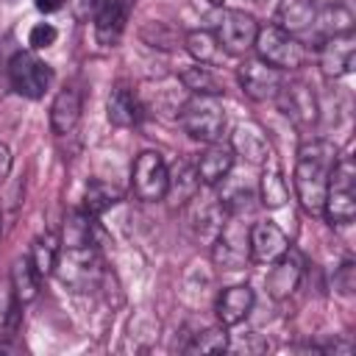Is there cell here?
<instances>
[{"label":"cell","instance_id":"obj_1","mask_svg":"<svg viewBox=\"0 0 356 356\" xmlns=\"http://www.w3.org/2000/svg\"><path fill=\"white\" fill-rule=\"evenodd\" d=\"M337 156H339V150L328 139H309L298 150L292 184H295V195H298L300 206L309 214H323V203H325V192H328V175L334 170Z\"/></svg>","mask_w":356,"mask_h":356},{"label":"cell","instance_id":"obj_2","mask_svg":"<svg viewBox=\"0 0 356 356\" xmlns=\"http://www.w3.org/2000/svg\"><path fill=\"white\" fill-rule=\"evenodd\" d=\"M323 217L331 225H348L356 217V164L350 153H339L334 161V170L328 175Z\"/></svg>","mask_w":356,"mask_h":356},{"label":"cell","instance_id":"obj_3","mask_svg":"<svg viewBox=\"0 0 356 356\" xmlns=\"http://www.w3.org/2000/svg\"><path fill=\"white\" fill-rule=\"evenodd\" d=\"M178 120H181V128H184L195 142L211 145V142H220V139H222V131H225V111H222L220 97H211V95H192V97L181 106Z\"/></svg>","mask_w":356,"mask_h":356},{"label":"cell","instance_id":"obj_4","mask_svg":"<svg viewBox=\"0 0 356 356\" xmlns=\"http://www.w3.org/2000/svg\"><path fill=\"white\" fill-rule=\"evenodd\" d=\"M253 50H256V58H261L264 64L275 67L278 72H295L303 67L306 61V47L298 36L281 31L278 25H264L259 28L256 33V42H253Z\"/></svg>","mask_w":356,"mask_h":356},{"label":"cell","instance_id":"obj_5","mask_svg":"<svg viewBox=\"0 0 356 356\" xmlns=\"http://www.w3.org/2000/svg\"><path fill=\"white\" fill-rule=\"evenodd\" d=\"M211 33L228 56H245L253 50L259 22L239 8H222L211 17Z\"/></svg>","mask_w":356,"mask_h":356},{"label":"cell","instance_id":"obj_6","mask_svg":"<svg viewBox=\"0 0 356 356\" xmlns=\"http://www.w3.org/2000/svg\"><path fill=\"white\" fill-rule=\"evenodd\" d=\"M8 83H11V89L19 97L39 100L50 89V83H53V70L36 53L19 50L8 61Z\"/></svg>","mask_w":356,"mask_h":356},{"label":"cell","instance_id":"obj_7","mask_svg":"<svg viewBox=\"0 0 356 356\" xmlns=\"http://www.w3.org/2000/svg\"><path fill=\"white\" fill-rule=\"evenodd\" d=\"M167 164L161 159L159 150H142L134 159V170H131V189L139 200L145 203H156L167 197Z\"/></svg>","mask_w":356,"mask_h":356},{"label":"cell","instance_id":"obj_8","mask_svg":"<svg viewBox=\"0 0 356 356\" xmlns=\"http://www.w3.org/2000/svg\"><path fill=\"white\" fill-rule=\"evenodd\" d=\"M250 225L239 220L222 222L217 236L211 239V261L220 270H242L250 261V239H248Z\"/></svg>","mask_w":356,"mask_h":356},{"label":"cell","instance_id":"obj_9","mask_svg":"<svg viewBox=\"0 0 356 356\" xmlns=\"http://www.w3.org/2000/svg\"><path fill=\"white\" fill-rule=\"evenodd\" d=\"M273 100L278 103L281 114L289 122H295L298 128H312L317 122V117H320L317 95L303 81H281V86H278Z\"/></svg>","mask_w":356,"mask_h":356},{"label":"cell","instance_id":"obj_10","mask_svg":"<svg viewBox=\"0 0 356 356\" xmlns=\"http://www.w3.org/2000/svg\"><path fill=\"white\" fill-rule=\"evenodd\" d=\"M317 50H320L317 53V67H320L325 81H339L353 70V61H356V39H353V33L323 39L317 44Z\"/></svg>","mask_w":356,"mask_h":356},{"label":"cell","instance_id":"obj_11","mask_svg":"<svg viewBox=\"0 0 356 356\" xmlns=\"http://www.w3.org/2000/svg\"><path fill=\"white\" fill-rule=\"evenodd\" d=\"M236 81H239L242 92H245L250 100L264 103V100H273V97H275V92H278L284 75H281L275 67L264 64L261 58H245V61L239 64V70H236Z\"/></svg>","mask_w":356,"mask_h":356},{"label":"cell","instance_id":"obj_12","mask_svg":"<svg viewBox=\"0 0 356 356\" xmlns=\"http://www.w3.org/2000/svg\"><path fill=\"white\" fill-rule=\"evenodd\" d=\"M248 239H250V259L256 264H273L275 259H281L286 250H289V236L270 220H261V222H253L250 231H248Z\"/></svg>","mask_w":356,"mask_h":356},{"label":"cell","instance_id":"obj_13","mask_svg":"<svg viewBox=\"0 0 356 356\" xmlns=\"http://www.w3.org/2000/svg\"><path fill=\"white\" fill-rule=\"evenodd\" d=\"M134 0H100L95 11V36L100 44L111 47L122 39Z\"/></svg>","mask_w":356,"mask_h":356},{"label":"cell","instance_id":"obj_14","mask_svg":"<svg viewBox=\"0 0 356 356\" xmlns=\"http://www.w3.org/2000/svg\"><path fill=\"white\" fill-rule=\"evenodd\" d=\"M303 270H306L303 256L289 245V250H286L281 259L273 261V270H270V275H267V292H270V298H273V300L289 298V295L300 286Z\"/></svg>","mask_w":356,"mask_h":356},{"label":"cell","instance_id":"obj_15","mask_svg":"<svg viewBox=\"0 0 356 356\" xmlns=\"http://www.w3.org/2000/svg\"><path fill=\"white\" fill-rule=\"evenodd\" d=\"M231 150L234 156L245 159L248 164H264L270 159V139L259 122H236L231 131Z\"/></svg>","mask_w":356,"mask_h":356},{"label":"cell","instance_id":"obj_16","mask_svg":"<svg viewBox=\"0 0 356 356\" xmlns=\"http://www.w3.org/2000/svg\"><path fill=\"white\" fill-rule=\"evenodd\" d=\"M231 167H234V150L231 145H222V142H211L195 161L197 181L203 186H220L228 178Z\"/></svg>","mask_w":356,"mask_h":356},{"label":"cell","instance_id":"obj_17","mask_svg":"<svg viewBox=\"0 0 356 356\" xmlns=\"http://www.w3.org/2000/svg\"><path fill=\"white\" fill-rule=\"evenodd\" d=\"M253 303H256L253 286H248V284H234V286H225V289L217 295V306H214L220 325H225V328L239 325V323H242V320L250 314Z\"/></svg>","mask_w":356,"mask_h":356},{"label":"cell","instance_id":"obj_18","mask_svg":"<svg viewBox=\"0 0 356 356\" xmlns=\"http://www.w3.org/2000/svg\"><path fill=\"white\" fill-rule=\"evenodd\" d=\"M106 114H108V122L117 128H136L145 117V108H142L136 92L120 83L111 89V95L106 100Z\"/></svg>","mask_w":356,"mask_h":356},{"label":"cell","instance_id":"obj_19","mask_svg":"<svg viewBox=\"0 0 356 356\" xmlns=\"http://www.w3.org/2000/svg\"><path fill=\"white\" fill-rule=\"evenodd\" d=\"M317 17V3L314 0H278L275 8V25L292 36H303L312 31Z\"/></svg>","mask_w":356,"mask_h":356},{"label":"cell","instance_id":"obj_20","mask_svg":"<svg viewBox=\"0 0 356 356\" xmlns=\"http://www.w3.org/2000/svg\"><path fill=\"white\" fill-rule=\"evenodd\" d=\"M78 120H81V95H78V89L67 86L50 103V128L56 134H70V131H75Z\"/></svg>","mask_w":356,"mask_h":356},{"label":"cell","instance_id":"obj_21","mask_svg":"<svg viewBox=\"0 0 356 356\" xmlns=\"http://www.w3.org/2000/svg\"><path fill=\"white\" fill-rule=\"evenodd\" d=\"M312 31L317 33V42L331 39V36H342V33H353V14L342 3H328L325 8H317Z\"/></svg>","mask_w":356,"mask_h":356},{"label":"cell","instance_id":"obj_22","mask_svg":"<svg viewBox=\"0 0 356 356\" xmlns=\"http://www.w3.org/2000/svg\"><path fill=\"white\" fill-rule=\"evenodd\" d=\"M192 200H195V209L189 214V222L197 228L200 239H214L217 231L222 228L225 217H228L225 209H222V203L220 200H211V197H192Z\"/></svg>","mask_w":356,"mask_h":356},{"label":"cell","instance_id":"obj_23","mask_svg":"<svg viewBox=\"0 0 356 356\" xmlns=\"http://www.w3.org/2000/svg\"><path fill=\"white\" fill-rule=\"evenodd\" d=\"M259 200H261L264 209H281L289 200L286 178H284L281 167L273 164L270 159L264 161V170H261V178H259Z\"/></svg>","mask_w":356,"mask_h":356},{"label":"cell","instance_id":"obj_24","mask_svg":"<svg viewBox=\"0 0 356 356\" xmlns=\"http://www.w3.org/2000/svg\"><path fill=\"white\" fill-rule=\"evenodd\" d=\"M122 200V189L117 184H108V181H89L86 189H83V211L92 214V217H100L103 211H108L111 206H117Z\"/></svg>","mask_w":356,"mask_h":356},{"label":"cell","instance_id":"obj_25","mask_svg":"<svg viewBox=\"0 0 356 356\" xmlns=\"http://www.w3.org/2000/svg\"><path fill=\"white\" fill-rule=\"evenodd\" d=\"M95 234H97L95 217L81 209V211H72L64 220V239H61V245H64V250H70V248H95Z\"/></svg>","mask_w":356,"mask_h":356},{"label":"cell","instance_id":"obj_26","mask_svg":"<svg viewBox=\"0 0 356 356\" xmlns=\"http://www.w3.org/2000/svg\"><path fill=\"white\" fill-rule=\"evenodd\" d=\"M28 259H31V264H33V270H36L39 278L53 275V270L58 264V239H56V234H50V231L47 234H39L31 242Z\"/></svg>","mask_w":356,"mask_h":356},{"label":"cell","instance_id":"obj_27","mask_svg":"<svg viewBox=\"0 0 356 356\" xmlns=\"http://www.w3.org/2000/svg\"><path fill=\"white\" fill-rule=\"evenodd\" d=\"M178 78H181L184 89H189L192 95H211V97L222 95V83L209 64H192V67L181 70Z\"/></svg>","mask_w":356,"mask_h":356},{"label":"cell","instance_id":"obj_28","mask_svg":"<svg viewBox=\"0 0 356 356\" xmlns=\"http://www.w3.org/2000/svg\"><path fill=\"white\" fill-rule=\"evenodd\" d=\"M11 289H14V298H17L19 306L31 303L39 295V275H36L28 256L17 259L14 267H11Z\"/></svg>","mask_w":356,"mask_h":356},{"label":"cell","instance_id":"obj_29","mask_svg":"<svg viewBox=\"0 0 356 356\" xmlns=\"http://www.w3.org/2000/svg\"><path fill=\"white\" fill-rule=\"evenodd\" d=\"M170 172V181H167V195H172L178 203H189L197 189H200V181H197V172L195 167H189L186 161H178Z\"/></svg>","mask_w":356,"mask_h":356},{"label":"cell","instance_id":"obj_30","mask_svg":"<svg viewBox=\"0 0 356 356\" xmlns=\"http://www.w3.org/2000/svg\"><path fill=\"white\" fill-rule=\"evenodd\" d=\"M184 47H186V53H189L197 64H209V61H214V56H217V50H220L214 33L206 31V28L186 31V33H184Z\"/></svg>","mask_w":356,"mask_h":356},{"label":"cell","instance_id":"obj_31","mask_svg":"<svg viewBox=\"0 0 356 356\" xmlns=\"http://www.w3.org/2000/svg\"><path fill=\"white\" fill-rule=\"evenodd\" d=\"M142 39L153 47H161V50H175V47L184 44V33L175 31L172 25H167V22H147L142 28Z\"/></svg>","mask_w":356,"mask_h":356},{"label":"cell","instance_id":"obj_32","mask_svg":"<svg viewBox=\"0 0 356 356\" xmlns=\"http://www.w3.org/2000/svg\"><path fill=\"white\" fill-rule=\"evenodd\" d=\"M222 350H228V334H225V325L206 328V331L195 334L192 342L186 345V353H222Z\"/></svg>","mask_w":356,"mask_h":356},{"label":"cell","instance_id":"obj_33","mask_svg":"<svg viewBox=\"0 0 356 356\" xmlns=\"http://www.w3.org/2000/svg\"><path fill=\"white\" fill-rule=\"evenodd\" d=\"M334 289L342 295V298H350L353 289H356V264L350 259H345L337 270H334Z\"/></svg>","mask_w":356,"mask_h":356},{"label":"cell","instance_id":"obj_34","mask_svg":"<svg viewBox=\"0 0 356 356\" xmlns=\"http://www.w3.org/2000/svg\"><path fill=\"white\" fill-rule=\"evenodd\" d=\"M56 39H58V31H56L50 22H36V25L31 28V33H28V44H31L33 50H44V47L56 44Z\"/></svg>","mask_w":356,"mask_h":356},{"label":"cell","instance_id":"obj_35","mask_svg":"<svg viewBox=\"0 0 356 356\" xmlns=\"http://www.w3.org/2000/svg\"><path fill=\"white\" fill-rule=\"evenodd\" d=\"M17 298L11 289V281H0V325H8L17 317Z\"/></svg>","mask_w":356,"mask_h":356},{"label":"cell","instance_id":"obj_36","mask_svg":"<svg viewBox=\"0 0 356 356\" xmlns=\"http://www.w3.org/2000/svg\"><path fill=\"white\" fill-rule=\"evenodd\" d=\"M97 3H100V0H72L75 17H78V19H86L92 11H97Z\"/></svg>","mask_w":356,"mask_h":356},{"label":"cell","instance_id":"obj_37","mask_svg":"<svg viewBox=\"0 0 356 356\" xmlns=\"http://www.w3.org/2000/svg\"><path fill=\"white\" fill-rule=\"evenodd\" d=\"M11 172V150L6 142H0V181H6Z\"/></svg>","mask_w":356,"mask_h":356},{"label":"cell","instance_id":"obj_38","mask_svg":"<svg viewBox=\"0 0 356 356\" xmlns=\"http://www.w3.org/2000/svg\"><path fill=\"white\" fill-rule=\"evenodd\" d=\"M33 6H36L42 14H53V11H58V8L64 6V0H33Z\"/></svg>","mask_w":356,"mask_h":356},{"label":"cell","instance_id":"obj_39","mask_svg":"<svg viewBox=\"0 0 356 356\" xmlns=\"http://www.w3.org/2000/svg\"><path fill=\"white\" fill-rule=\"evenodd\" d=\"M8 350L14 353V350H19V348H17V345H11V342H0V353H8Z\"/></svg>","mask_w":356,"mask_h":356},{"label":"cell","instance_id":"obj_40","mask_svg":"<svg viewBox=\"0 0 356 356\" xmlns=\"http://www.w3.org/2000/svg\"><path fill=\"white\" fill-rule=\"evenodd\" d=\"M209 3H211V6H222L225 0H209Z\"/></svg>","mask_w":356,"mask_h":356},{"label":"cell","instance_id":"obj_41","mask_svg":"<svg viewBox=\"0 0 356 356\" xmlns=\"http://www.w3.org/2000/svg\"><path fill=\"white\" fill-rule=\"evenodd\" d=\"M0 234H3V217H0Z\"/></svg>","mask_w":356,"mask_h":356},{"label":"cell","instance_id":"obj_42","mask_svg":"<svg viewBox=\"0 0 356 356\" xmlns=\"http://www.w3.org/2000/svg\"><path fill=\"white\" fill-rule=\"evenodd\" d=\"M253 3H267V0H253Z\"/></svg>","mask_w":356,"mask_h":356},{"label":"cell","instance_id":"obj_43","mask_svg":"<svg viewBox=\"0 0 356 356\" xmlns=\"http://www.w3.org/2000/svg\"><path fill=\"white\" fill-rule=\"evenodd\" d=\"M328 3H337V0H328Z\"/></svg>","mask_w":356,"mask_h":356}]
</instances>
